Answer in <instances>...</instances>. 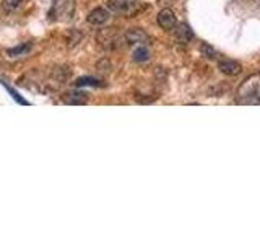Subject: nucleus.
I'll use <instances>...</instances> for the list:
<instances>
[{"label":"nucleus","mask_w":260,"mask_h":244,"mask_svg":"<svg viewBox=\"0 0 260 244\" xmlns=\"http://www.w3.org/2000/svg\"><path fill=\"white\" fill-rule=\"evenodd\" d=\"M238 104H260V73H252L239 85L236 92Z\"/></svg>","instance_id":"obj_1"},{"label":"nucleus","mask_w":260,"mask_h":244,"mask_svg":"<svg viewBox=\"0 0 260 244\" xmlns=\"http://www.w3.org/2000/svg\"><path fill=\"white\" fill-rule=\"evenodd\" d=\"M75 15V0H52L49 16L54 21H70Z\"/></svg>","instance_id":"obj_2"},{"label":"nucleus","mask_w":260,"mask_h":244,"mask_svg":"<svg viewBox=\"0 0 260 244\" xmlns=\"http://www.w3.org/2000/svg\"><path fill=\"white\" fill-rule=\"evenodd\" d=\"M109 8L112 12L122 13L124 16H135L137 13L143 12L146 5L143 2H138V0H132V2H127V0H122V2H117V0H111L109 2Z\"/></svg>","instance_id":"obj_3"},{"label":"nucleus","mask_w":260,"mask_h":244,"mask_svg":"<svg viewBox=\"0 0 260 244\" xmlns=\"http://www.w3.org/2000/svg\"><path fill=\"white\" fill-rule=\"evenodd\" d=\"M173 29H174V39H176V43H179V44L185 46V44H189L190 41L193 39L192 29L187 26L185 23H181V24L176 23V26Z\"/></svg>","instance_id":"obj_4"},{"label":"nucleus","mask_w":260,"mask_h":244,"mask_svg":"<svg viewBox=\"0 0 260 244\" xmlns=\"http://www.w3.org/2000/svg\"><path fill=\"white\" fill-rule=\"evenodd\" d=\"M109 16H111L109 10H106V8H103V7H98V8H94L93 12L88 13L86 21L89 24H94V26H100V24H104L106 21L109 20Z\"/></svg>","instance_id":"obj_5"},{"label":"nucleus","mask_w":260,"mask_h":244,"mask_svg":"<svg viewBox=\"0 0 260 244\" xmlns=\"http://www.w3.org/2000/svg\"><path fill=\"white\" fill-rule=\"evenodd\" d=\"M176 23H177L176 15L171 8H165V10H161L158 13V24L162 29H173L176 26Z\"/></svg>","instance_id":"obj_6"},{"label":"nucleus","mask_w":260,"mask_h":244,"mask_svg":"<svg viewBox=\"0 0 260 244\" xmlns=\"http://www.w3.org/2000/svg\"><path fill=\"white\" fill-rule=\"evenodd\" d=\"M125 39L128 41V44H146L150 41V36L143 29L134 28L125 33Z\"/></svg>","instance_id":"obj_7"},{"label":"nucleus","mask_w":260,"mask_h":244,"mask_svg":"<svg viewBox=\"0 0 260 244\" xmlns=\"http://www.w3.org/2000/svg\"><path fill=\"white\" fill-rule=\"evenodd\" d=\"M218 69L221 73H224V75H239V73L242 72V67L241 64L234 62V60H219L218 62Z\"/></svg>","instance_id":"obj_8"},{"label":"nucleus","mask_w":260,"mask_h":244,"mask_svg":"<svg viewBox=\"0 0 260 244\" xmlns=\"http://www.w3.org/2000/svg\"><path fill=\"white\" fill-rule=\"evenodd\" d=\"M88 96L83 92H70L63 95V101L67 104H85Z\"/></svg>","instance_id":"obj_9"},{"label":"nucleus","mask_w":260,"mask_h":244,"mask_svg":"<svg viewBox=\"0 0 260 244\" xmlns=\"http://www.w3.org/2000/svg\"><path fill=\"white\" fill-rule=\"evenodd\" d=\"M150 59V51L145 46H138L134 51V60L135 62H146Z\"/></svg>","instance_id":"obj_10"},{"label":"nucleus","mask_w":260,"mask_h":244,"mask_svg":"<svg viewBox=\"0 0 260 244\" xmlns=\"http://www.w3.org/2000/svg\"><path fill=\"white\" fill-rule=\"evenodd\" d=\"M77 86H98L100 85V80L93 78V77H81L75 81Z\"/></svg>","instance_id":"obj_11"},{"label":"nucleus","mask_w":260,"mask_h":244,"mask_svg":"<svg viewBox=\"0 0 260 244\" xmlns=\"http://www.w3.org/2000/svg\"><path fill=\"white\" fill-rule=\"evenodd\" d=\"M31 49L29 44H23V46H18V47H13V49H8L7 54L8 55H12V57H16V55H23V54H26L28 51Z\"/></svg>","instance_id":"obj_12"},{"label":"nucleus","mask_w":260,"mask_h":244,"mask_svg":"<svg viewBox=\"0 0 260 244\" xmlns=\"http://www.w3.org/2000/svg\"><path fill=\"white\" fill-rule=\"evenodd\" d=\"M21 4H23V0H4L2 7L5 12H15Z\"/></svg>","instance_id":"obj_13"},{"label":"nucleus","mask_w":260,"mask_h":244,"mask_svg":"<svg viewBox=\"0 0 260 244\" xmlns=\"http://www.w3.org/2000/svg\"><path fill=\"white\" fill-rule=\"evenodd\" d=\"M200 52H202L203 57H205V59H215V51H213V47L208 46V44H202Z\"/></svg>","instance_id":"obj_14"}]
</instances>
